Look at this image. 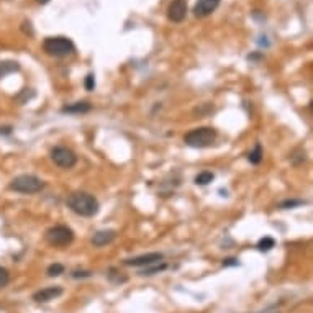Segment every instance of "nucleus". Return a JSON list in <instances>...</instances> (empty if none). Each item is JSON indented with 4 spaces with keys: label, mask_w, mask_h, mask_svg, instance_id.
Instances as JSON below:
<instances>
[{
    "label": "nucleus",
    "mask_w": 313,
    "mask_h": 313,
    "mask_svg": "<svg viewBox=\"0 0 313 313\" xmlns=\"http://www.w3.org/2000/svg\"><path fill=\"white\" fill-rule=\"evenodd\" d=\"M8 282H10V274H8V271L5 267L0 266V289L7 287Z\"/></svg>",
    "instance_id": "20"
},
{
    "label": "nucleus",
    "mask_w": 313,
    "mask_h": 313,
    "mask_svg": "<svg viewBox=\"0 0 313 313\" xmlns=\"http://www.w3.org/2000/svg\"><path fill=\"white\" fill-rule=\"evenodd\" d=\"M120 274H122V272H118L117 269H110L109 279H110L113 284H123V282H127V277H125V276H120Z\"/></svg>",
    "instance_id": "19"
},
{
    "label": "nucleus",
    "mask_w": 313,
    "mask_h": 313,
    "mask_svg": "<svg viewBox=\"0 0 313 313\" xmlns=\"http://www.w3.org/2000/svg\"><path fill=\"white\" fill-rule=\"evenodd\" d=\"M44 239L53 248H66L74 241V231L66 225H56L46 231Z\"/></svg>",
    "instance_id": "5"
},
{
    "label": "nucleus",
    "mask_w": 313,
    "mask_h": 313,
    "mask_svg": "<svg viewBox=\"0 0 313 313\" xmlns=\"http://www.w3.org/2000/svg\"><path fill=\"white\" fill-rule=\"evenodd\" d=\"M92 110V105L89 102H75V104L62 107L61 111L62 113H87Z\"/></svg>",
    "instance_id": "12"
},
{
    "label": "nucleus",
    "mask_w": 313,
    "mask_h": 313,
    "mask_svg": "<svg viewBox=\"0 0 313 313\" xmlns=\"http://www.w3.org/2000/svg\"><path fill=\"white\" fill-rule=\"evenodd\" d=\"M215 179V176H213V172H210V171H203V172H200L199 176L195 177V184L197 185H208L210 182Z\"/></svg>",
    "instance_id": "16"
},
{
    "label": "nucleus",
    "mask_w": 313,
    "mask_h": 313,
    "mask_svg": "<svg viewBox=\"0 0 313 313\" xmlns=\"http://www.w3.org/2000/svg\"><path fill=\"white\" fill-rule=\"evenodd\" d=\"M37 2H38V3H41V5H44V3H48L49 0H37Z\"/></svg>",
    "instance_id": "25"
},
{
    "label": "nucleus",
    "mask_w": 313,
    "mask_h": 313,
    "mask_svg": "<svg viewBox=\"0 0 313 313\" xmlns=\"http://www.w3.org/2000/svg\"><path fill=\"white\" fill-rule=\"evenodd\" d=\"M217 129L212 127H200L184 136V143L190 147H208L217 141Z\"/></svg>",
    "instance_id": "2"
},
{
    "label": "nucleus",
    "mask_w": 313,
    "mask_h": 313,
    "mask_svg": "<svg viewBox=\"0 0 313 313\" xmlns=\"http://www.w3.org/2000/svg\"><path fill=\"white\" fill-rule=\"evenodd\" d=\"M274 246H276V239L271 238V236H264V238L259 239V243H258L256 248H258L261 253H267V251H271V249L274 248Z\"/></svg>",
    "instance_id": "14"
},
{
    "label": "nucleus",
    "mask_w": 313,
    "mask_h": 313,
    "mask_svg": "<svg viewBox=\"0 0 313 313\" xmlns=\"http://www.w3.org/2000/svg\"><path fill=\"white\" fill-rule=\"evenodd\" d=\"M187 12H189L187 0H172L167 7V18L172 23H181V21L185 20Z\"/></svg>",
    "instance_id": "7"
},
{
    "label": "nucleus",
    "mask_w": 313,
    "mask_h": 313,
    "mask_svg": "<svg viewBox=\"0 0 313 313\" xmlns=\"http://www.w3.org/2000/svg\"><path fill=\"white\" fill-rule=\"evenodd\" d=\"M221 266L223 267H231V266H239V261L236 258H226V259H223V262H221Z\"/></svg>",
    "instance_id": "23"
},
{
    "label": "nucleus",
    "mask_w": 313,
    "mask_h": 313,
    "mask_svg": "<svg viewBox=\"0 0 313 313\" xmlns=\"http://www.w3.org/2000/svg\"><path fill=\"white\" fill-rule=\"evenodd\" d=\"M84 87H86V91H93L95 89V75L93 74H87L86 75V80H84Z\"/></svg>",
    "instance_id": "22"
},
{
    "label": "nucleus",
    "mask_w": 313,
    "mask_h": 313,
    "mask_svg": "<svg viewBox=\"0 0 313 313\" xmlns=\"http://www.w3.org/2000/svg\"><path fill=\"white\" fill-rule=\"evenodd\" d=\"M66 203H68V207L73 210L75 215L86 218L95 217L98 213V208H100L95 197L87 194V192H74V194L68 197Z\"/></svg>",
    "instance_id": "1"
},
{
    "label": "nucleus",
    "mask_w": 313,
    "mask_h": 313,
    "mask_svg": "<svg viewBox=\"0 0 313 313\" xmlns=\"http://www.w3.org/2000/svg\"><path fill=\"white\" fill-rule=\"evenodd\" d=\"M17 71H20V64L17 61H0V79Z\"/></svg>",
    "instance_id": "13"
},
{
    "label": "nucleus",
    "mask_w": 313,
    "mask_h": 313,
    "mask_svg": "<svg viewBox=\"0 0 313 313\" xmlns=\"http://www.w3.org/2000/svg\"><path fill=\"white\" fill-rule=\"evenodd\" d=\"M166 264H153V266H147L145 271H141L140 272V276H154V274H159V272H163L164 269H166Z\"/></svg>",
    "instance_id": "17"
},
{
    "label": "nucleus",
    "mask_w": 313,
    "mask_h": 313,
    "mask_svg": "<svg viewBox=\"0 0 313 313\" xmlns=\"http://www.w3.org/2000/svg\"><path fill=\"white\" fill-rule=\"evenodd\" d=\"M74 43L66 37H49L43 41V51L53 57H64L74 53Z\"/></svg>",
    "instance_id": "3"
},
{
    "label": "nucleus",
    "mask_w": 313,
    "mask_h": 313,
    "mask_svg": "<svg viewBox=\"0 0 313 313\" xmlns=\"http://www.w3.org/2000/svg\"><path fill=\"white\" fill-rule=\"evenodd\" d=\"M61 274H64V266H62V264H57V262H55V264H51L48 267V276L49 277H57Z\"/></svg>",
    "instance_id": "18"
},
{
    "label": "nucleus",
    "mask_w": 313,
    "mask_h": 313,
    "mask_svg": "<svg viewBox=\"0 0 313 313\" xmlns=\"http://www.w3.org/2000/svg\"><path fill=\"white\" fill-rule=\"evenodd\" d=\"M220 2L221 0H197L192 12H194L197 18H205V17L212 15V13L220 7Z\"/></svg>",
    "instance_id": "9"
},
{
    "label": "nucleus",
    "mask_w": 313,
    "mask_h": 313,
    "mask_svg": "<svg viewBox=\"0 0 313 313\" xmlns=\"http://www.w3.org/2000/svg\"><path fill=\"white\" fill-rule=\"evenodd\" d=\"M51 159L57 167L61 169H73L77 164V156L73 149L66 146H57L51 151Z\"/></svg>",
    "instance_id": "6"
},
{
    "label": "nucleus",
    "mask_w": 313,
    "mask_h": 313,
    "mask_svg": "<svg viewBox=\"0 0 313 313\" xmlns=\"http://www.w3.org/2000/svg\"><path fill=\"white\" fill-rule=\"evenodd\" d=\"M62 295V289L59 285H53V287H44L38 292L33 294V300L37 303H46V302H51L55 298L61 297Z\"/></svg>",
    "instance_id": "10"
},
{
    "label": "nucleus",
    "mask_w": 313,
    "mask_h": 313,
    "mask_svg": "<svg viewBox=\"0 0 313 313\" xmlns=\"http://www.w3.org/2000/svg\"><path fill=\"white\" fill-rule=\"evenodd\" d=\"M43 187H44V182L39 177L33 176V174L17 176L10 184H8V189L20 192V194H38Z\"/></svg>",
    "instance_id": "4"
},
{
    "label": "nucleus",
    "mask_w": 313,
    "mask_h": 313,
    "mask_svg": "<svg viewBox=\"0 0 313 313\" xmlns=\"http://www.w3.org/2000/svg\"><path fill=\"white\" fill-rule=\"evenodd\" d=\"M305 202L303 200H284L282 203L279 205L280 208H284V210H287V208H295V207H300V205H303Z\"/></svg>",
    "instance_id": "21"
},
{
    "label": "nucleus",
    "mask_w": 313,
    "mask_h": 313,
    "mask_svg": "<svg viewBox=\"0 0 313 313\" xmlns=\"http://www.w3.org/2000/svg\"><path fill=\"white\" fill-rule=\"evenodd\" d=\"M117 238V231L115 230H100L92 236V244L95 248H104V246L110 244L111 241Z\"/></svg>",
    "instance_id": "11"
},
{
    "label": "nucleus",
    "mask_w": 313,
    "mask_h": 313,
    "mask_svg": "<svg viewBox=\"0 0 313 313\" xmlns=\"http://www.w3.org/2000/svg\"><path fill=\"white\" fill-rule=\"evenodd\" d=\"M163 254L161 253H147V254H141V256L136 258H129L125 259L123 264L125 266H133V267H147L153 264H159L163 261Z\"/></svg>",
    "instance_id": "8"
},
{
    "label": "nucleus",
    "mask_w": 313,
    "mask_h": 313,
    "mask_svg": "<svg viewBox=\"0 0 313 313\" xmlns=\"http://www.w3.org/2000/svg\"><path fill=\"white\" fill-rule=\"evenodd\" d=\"M262 156H264V154H262V146L256 145V146H254V149L248 154V161L251 164H259L262 161Z\"/></svg>",
    "instance_id": "15"
},
{
    "label": "nucleus",
    "mask_w": 313,
    "mask_h": 313,
    "mask_svg": "<svg viewBox=\"0 0 313 313\" xmlns=\"http://www.w3.org/2000/svg\"><path fill=\"white\" fill-rule=\"evenodd\" d=\"M92 276V272H89V271H74L73 272V277L74 279H79V277H91Z\"/></svg>",
    "instance_id": "24"
}]
</instances>
